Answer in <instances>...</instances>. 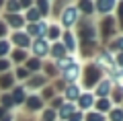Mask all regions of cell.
I'll return each instance as SVG.
<instances>
[{
  "label": "cell",
  "instance_id": "11",
  "mask_svg": "<svg viewBox=\"0 0 123 121\" xmlns=\"http://www.w3.org/2000/svg\"><path fill=\"white\" fill-rule=\"evenodd\" d=\"M74 6L78 8L80 14H84V17H88V19L94 14V2H92V0H76Z\"/></svg>",
  "mask_w": 123,
  "mask_h": 121
},
{
  "label": "cell",
  "instance_id": "16",
  "mask_svg": "<svg viewBox=\"0 0 123 121\" xmlns=\"http://www.w3.org/2000/svg\"><path fill=\"white\" fill-rule=\"evenodd\" d=\"M33 6L41 13V17H49V13H51V2L49 0H35Z\"/></svg>",
  "mask_w": 123,
  "mask_h": 121
},
{
  "label": "cell",
  "instance_id": "39",
  "mask_svg": "<svg viewBox=\"0 0 123 121\" xmlns=\"http://www.w3.org/2000/svg\"><path fill=\"white\" fill-rule=\"evenodd\" d=\"M53 119H55V111L53 109H47L45 115H43V121H53Z\"/></svg>",
  "mask_w": 123,
  "mask_h": 121
},
{
  "label": "cell",
  "instance_id": "18",
  "mask_svg": "<svg viewBox=\"0 0 123 121\" xmlns=\"http://www.w3.org/2000/svg\"><path fill=\"white\" fill-rule=\"evenodd\" d=\"M94 92H97L101 99H105V96L111 92V80H101V82L94 86Z\"/></svg>",
  "mask_w": 123,
  "mask_h": 121
},
{
  "label": "cell",
  "instance_id": "2",
  "mask_svg": "<svg viewBox=\"0 0 123 121\" xmlns=\"http://www.w3.org/2000/svg\"><path fill=\"white\" fill-rule=\"evenodd\" d=\"M82 72H84V80H82L84 86H97V84L103 80V78H101V76H103V70L98 68L97 64H92V62L84 66Z\"/></svg>",
  "mask_w": 123,
  "mask_h": 121
},
{
  "label": "cell",
  "instance_id": "21",
  "mask_svg": "<svg viewBox=\"0 0 123 121\" xmlns=\"http://www.w3.org/2000/svg\"><path fill=\"white\" fill-rule=\"evenodd\" d=\"M62 27H60V23H53V25H49L47 27V37L49 39H53V41H57V39L62 37Z\"/></svg>",
  "mask_w": 123,
  "mask_h": 121
},
{
  "label": "cell",
  "instance_id": "37",
  "mask_svg": "<svg viewBox=\"0 0 123 121\" xmlns=\"http://www.w3.org/2000/svg\"><path fill=\"white\" fill-rule=\"evenodd\" d=\"M6 33H8V25L4 23V19H0V39L6 37Z\"/></svg>",
  "mask_w": 123,
  "mask_h": 121
},
{
  "label": "cell",
  "instance_id": "12",
  "mask_svg": "<svg viewBox=\"0 0 123 121\" xmlns=\"http://www.w3.org/2000/svg\"><path fill=\"white\" fill-rule=\"evenodd\" d=\"M62 45L66 47V51H76V35L72 31H64L62 33Z\"/></svg>",
  "mask_w": 123,
  "mask_h": 121
},
{
  "label": "cell",
  "instance_id": "44",
  "mask_svg": "<svg viewBox=\"0 0 123 121\" xmlns=\"http://www.w3.org/2000/svg\"><path fill=\"white\" fill-rule=\"evenodd\" d=\"M2 105H4V107L12 105V96H10V95H2Z\"/></svg>",
  "mask_w": 123,
  "mask_h": 121
},
{
  "label": "cell",
  "instance_id": "43",
  "mask_svg": "<svg viewBox=\"0 0 123 121\" xmlns=\"http://www.w3.org/2000/svg\"><path fill=\"white\" fill-rule=\"evenodd\" d=\"M113 101L121 103V101H123V90H113Z\"/></svg>",
  "mask_w": 123,
  "mask_h": 121
},
{
  "label": "cell",
  "instance_id": "35",
  "mask_svg": "<svg viewBox=\"0 0 123 121\" xmlns=\"http://www.w3.org/2000/svg\"><path fill=\"white\" fill-rule=\"evenodd\" d=\"M86 121H105V117H103L101 113H88Z\"/></svg>",
  "mask_w": 123,
  "mask_h": 121
},
{
  "label": "cell",
  "instance_id": "6",
  "mask_svg": "<svg viewBox=\"0 0 123 121\" xmlns=\"http://www.w3.org/2000/svg\"><path fill=\"white\" fill-rule=\"evenodd\" d=\"M101 35L103 37H111V35H115V31H117V21H115V17H111V14H107L105 19H101Z\"/></svg>",
  "mask_w": 123,
  "mask_h": 121
},
{
  "label": "cell",
  "instance_id": "8",
  "mask_svg": "<svg viewBox=\"0 0 123 121\" xmlns=\"http://www.w3.org/2000/svg\"><path fill=\"white\" fill-rule=\"evenodd\" d=\"M4 23L8 27H12L14 31H21L23 27H25V17H23L21 13H14V14H8L6 13L4 14Z\"/></svg>",
  "mask_w": 123,
  "mask_h": 121
},
{
  "label": "cell",
  "instance_id": "14",
  "mask_svg": "<svg viewBox=\"0 0 123 121\" xmlns=\"http://www.w3.org/2000/svg\"><path fill=\"white\" fill-rule=\"evenodd\" d=\"M64 95H66L68 103H72V101H78V96L82 95V92H80V86L74 82V84H68L66 86V92H64Z\"/></svg>",
  "mask_w": 123,
  "mask_h": 121
},
{
  "label": "cell",
  "instance_id": "17",
  "mask_svg": "<svg viewBox=\"0 0 123 121\" xmlns=\"http://www.w3.org/2000/svg\"><path fill=\"white\" fill-rule=\"evenodd\" d=\"M74 64H78V62H76L72 56H64V57H60V60H55V68L62 70V72H64V70H68L70 66H74Z\"/></svg>",
  "mask_w": 123,
  "mask_h": 121
},
{
  "label": "cell",
  "instance_id": "30",
  "mask_svg": "<svg viewBox=\"0 0 123 121\" xmlns=\"http://www.w3.org/2000/svg\"><path fill=\"white\" fill-rule=\"evenodd\" d=\"M12 74H2V76H0V86L2 88H8V86H12Z\"/></svg>",
  "mask_w": 123,
  "mask_h": 121
},
{
  "label": "cell",
  "instance_id": "41",
  "mask_svg": "<svg viewBox=\"0 0 123 121\" xmlns=\"http://www.w3.org/2000/svg\"><path fill=\"white\" fill-rule=\"evenodd\" d=\"M6 70H10V62L4 60V57H0V72H6Z\"/></svg>",
  "mask_w": 123,
  "mask_h": 121
},
{
  "label": "cell",
  "instance_id": "47",
  "mask_svg": "<svg viewBox=\"0 0 123 121\" xmlns=\"http://www.w3.org/2000/svg\"><path fill=\"white\" fill-rule=\"evenodd\" d=\"M2 117H4V109H0V119H2Z\"/></svg>",
  "mask_w": 123,
  "mask_h": 121
},
{
  "label": "cell",
  "instance_id": "22",
  "mask_svg": "<svg viewBox=\"0 0 123 121\" xmlns=\"http://www.w3.org/2000/svg\"><path fill=\"white\" fill-rule=\"evenodd\" d=\"M92 105H94V99H92L90 92H84V95L78 96V107H82V109H90Z\"/></svg>",
  "mask_w": 123,
  "mask_h": 121
},
{
  "label": "cell",
  "instance_id": "27",
  "mask_svg": "<svg viewBox=\"0 0 123 121\" xmlns=\"http://www.w3.org/2000/svg\"><path fill=\"white\" fill-rule=\"evenodd\" d=\"M45 82H47V78H45V76H33V78H31V82H29V86L31 88H39V86H45Z\"/></svg>",
  "mask_w": 123,
  "mask_h": 121
},
{
  "label": "cell",
  "instance_id": "15",
  "mask_svg": "<svg viewBox=\"0 0 123 121\" xmlns=\"http://www.w3.org/2000/svg\"><path fill=\"white\" fill-rule=\"evenodd\" d=\"M66 53H68V51H66V47L62 45V41H55L53 45H49V56H51V57H55V60L64 57Z\"/></svg>",
  "mask_w": 123,
  "mask_h": 121
},
{
  "label": "cell",
  "instance_id": "31",
  "mask_svg": "<svg viewBox=\"0 0 123 121\" xmlns=\"http://www.w3.org/2000/svg\"><path fill=\"white\" fill-rule=\"evenodd\" d=\"M115 10H117V17H115V21L121 23V27H123V0H117V6H115Z\"/></svg>",
  "mask_w": 123,
  "mask_h": 121
},
{
  "label": "cell",
  "instance_id": "20",
  "mask_svg": "<svg viewBox=\"0 0 123 121\" xmlns=\"http://www.w3.org/2000/svg\"><path fill=\"white\" fill-rule=\"evenodd\" d=\"M27 107H29L31 111L41 109V107H43V99H41L39 95H31V96H27Z\"/></svg>",
  "mask_w": 123,
  "mask_h": 121
},
{
  "label": "cell",
  "instance_id": "34",
  "mask_svg": "<svg viewBox=\"0 0 123 121\" xmlns=\"http://www.w3.org/2000/svg\"><path fill=\"white\" fill-rule=\"evenodd\" d=\"M111 121H123V109H113L111 111Z\"/></svg>",
  "mask_w": 123,
  "mask_h": 121
},
{
  "label": "cell",
  "instance_id": "29",
  "mask_svg": "<svg viewBox=\"0 0 123 121\" xmlns=\"http://www.w3.org/2000/svg\"><path fill=\"white\" fill-rule=\"evenodd\" d=\"M10 96H12V103H23V101H25V88H23V86L14 88V92Z\"/></svg>",
  "mask_w": 123,
  "mask_h": 121
},
{
  "label": "cell",
  "instance_id": "9",
  "mask_svg": "<svg viewBox=\"0 0 123 121\" xmlns=\"http://www.w3.org/2000/svg\"><path fill=\"white\" fill-rule=\"evenodd\" d=\"M115 6H117V0H97L94 2V13H101V14H109L115 10Z\"/></svg>",
  "mask_w": 123,
  "mask_h": 121
},
{
  "label": "cell",
  "instance_id": "48",
  "mask_svg": "<svg viewBox=\"0 0 123 121\" xmlns=\"http://www.w3.org/2000/svg\"><path fill=\"white\" fill-rule=\"evenodd\" d=\"M2 121H10V117H2Z\"/></svg>",
  "mask_w": 123,
  "mask_h": 121
},
{
  "label": "cell",
  "instance_id": "23",
  "mask_svg": "<svg viewBox=\"0 0 123 121\" xmlns=\"http://www.w3.org/2000/svg\"><path fill=\"white\" fill-rule=\"evenodd\" d=\"M25 68L29 70V72H37V70H41L43 66H41L39 57H27V60H25Z\"/></svg>",
  "mask_w": 123,
  "mask_h": 121
},
{
  "label": "cell",
  "instance_id": "33",
  "mask_svg": "<svg viewBox=\"0 0 123 121\" xmlns=\"http://www.w3.org/2000/svg\"><path fill=\"white\" fill-rule=\"evenodd\" d=\"M6 53H10V41L0 39V57H4Z\"/></svg>",
  "mask_w": 123,
  "mask_h": 121
},
{
  "label": "cell",
  "instance_id": "32",
  "mask_svg": "<svg viewBox=\"0 0 123 121\" xmlns=\"http://www.w3.org/2000/svg\"><path fill=\"white\" fill-rule=\"evenodd\" d=\"M97 109H98V111H109V109H111V101L107 99V96L101 99V101H97Z\"/></svg>",
  "mask_w": 123,
  "mask_h": 121
},
{
  "label": "cell",
  "instance_id": "3",
  "mask_svg": "<svg viewBox=\"0 0 123 121\" xmlns=\"http://www.w3.org/2000/svg\"><path fill=\"white\" fill-rule=\"evenodd\" d=\"M47 23L41 19V21H37V23H27V31L25 33L29 35V37H35V39H39V37H45L47 35Z\"/></svg>",
  "mask_w": 123,
  "mask_h": 121
},
{
  "label": "cell",
  "instance_id": "24",
  "mask_svg": "<svg viewBox=\"0 0 123 121\" xmlns=\"http://www.w3.org/2000/svg\"><path fill=\"white\" fill-rule=\"evenodd\" d=\"M74 111H76V105H74V103H62L60 117H62V119H68V117H70Z\"/></svg>",
  "mask_w": 123,
  "mask_h": 121
},
{
  "label": "cell",
  "instance_id": "45",
  "mask_svg": "<svg viewBox=\"0 0 123 121\" xmlns=\"http://www.w3.org/2000/svg\"><path fill=\"white\" fill-rule=\"evenodd\" d=\"M51 96H53V88H45V90H43V96H41V99H51Z\"/></svg>",
  "mask_w": 123,
  "mask_h": 121
},
{
  "label": "cell",
  "instance_id": "42",
  "mask_svg": "<svg viewBox=\"0 0 123 121\" xmlns=\"http://www.w3.org/2000/svg\"><path fill=\"white\" fill-rule=\"evenodd\" d=\"M68 119H70V121H82V113H80V111H74Z\"/></svg>",
  "mask_w": 123,
  "mask_h": 121
},
{
  "label": "cell",
  "instance_id": "46",
  "mask_svg": "<svg viewBox=\"0 0 123 121\" xmlns=\"http://www.w3.org/2000/svg\"><path fill=\"white\" fill-rule=\"evenodd\" d=\"M4 2H6V0H0V10L4 8Z\"/></svg>",
  "mask_w": 123,
  "mask_h": 121
},
{
  "label": "cell",
  "instance_id": "49",
  "mask_svg": "<svg viewBox=\"0 0 123 121\" xmlns=\"http://www.w3.org/2000/svg\"><path fill=\"white\" fill-rule=\"evenodd\" d=\"M49 2H53V0H49Z\"/></svg>",
  "mask_w": 123,
  "mask_h": 121
},
{
  "label": "cell",
  "instance_id": "38",
  "mask_svg": "<svg viewBox=\"0 0 123 121\" xmlns=\"http://www.w3.org/2000/svg\"><path fill=\"white\" fill-rule=\"evenodd\" d=\"M33 2L35 0H18V6H21V10H27V8L33 6Z\"/></svg>",
  "mask_w": 123,
  "mask_h": 121
},
{
  "label": "cell",
  "instance_id": "10",
  "mask_svg": "<svg viewBox=\"0 0 123 121\" xmlns=\"http://www.w3.org/2000/svg\"><path fill=\"white\" fill-rule=\"evenodd\" d=\"M80 74H82V66L74 64V66H70L68 70H64V80H66L68 84H74L76 80L80 78Z\"/></svg>",
  "mask_w": 123,
  "mask_h": 121
},
{
  "label": "cell",
  "instance_id": "36",
  "mask_svg": "<svg viewBox=\"0 0 123 121\" xmlns=\"http://www.w3.org/2000/svg\"><path fill=\"white\" fill-rule=\"evenodd\" d=\"M14 76H17L18 80H23V78H27V76H29V70H27L25 66H23V68H18V70H17V74H14Z\"/></svg>",
  "mask_w": 123,
  "mask_h": 121
},
{
  "label": "cell",
  "instance_id": "5",
  "mask_svg": "<svg viewBox=\"0 0 123 121\" xmlns=\"http://www.w3.org/2000/svg\"><path fill=\"white\" fill-rule=\"evenodd\" d=\"M31 51L35 57H43V56H49V41L45 37H39L31 43Z\"/></svg>",
  "mask_w": 123,
  "mask_h": 121
},
{
  "label": "cell",
  "instance_id": "4",
  "mask_svg": "<svg viewBox=\"0 0 123 121\" xmlns=\"http://www.w3.org/2000/svg\"><path fill=\"white\" fill-rule=\"evenodd\" d=\"M10 43L18 49H29L31 47V37L25 33V31H14L10 35Z\"/></svg>",
  "mask_w": 123,
  "mask_h": 121
},
{
  "label": "cell",
  "instance_id": "7",
  "mask_svg": "<svg viewBox=\"0 0 123 121\" xmlns=\"http://www.w3.org/2000/svg\"><path fill=\"white\" fill-rule=\"evenodd\" d=\"M80 39L82 41H97V27L90 21H84L80 25Z\"/></svg>",
  "mask_w": 123,
  "mask_h": 121
},
{
  "label": "cell",
  "instance_id": "19",
  "mask_svg": "<svg viewBox=\"0 0 123 121\" xmlns=\"http://www.w3.org/2000/svg\"><path fill=\"white\" fill-rule=\"evenodd\" d=\"M23 17H25V23H37V21H41V13L39 10L35 8V6H31V8H27V13L23 14Z\"/></svg>",
  "mask_w": 123,
  "mask_h": 121
},
{
  "label": "cell",
  "instance_id": "25",
  "mask_svg": "<svg viewBox=\"0 0 123 121\" xmlns=\"http://www.w3.org/2000/svg\"><path fill=\"white\" fill-rule=\"evenodd\" d=\"M10 51H12V53H10V57H12V62H14V64H21V62H25L27 60V49H10Z\"/></svg>",
  "mask_w": 123,
  "mask_h": 121
},
{
  "label": "cell",
  "instance_id": "28",
  "mask_svg": "<svg viewBox=\"0 0 123 121\" xmlns=\"http://www.w3.org/2000/svg\"><path fill=\"white\" fill-rule=\"evenodd\" d=\"M111 51H123V35H119V37H115L113 41H111Z\"/></svg>",
  "mask_w": 123,
  "mask_h": 121
},
{
  "label": "cell",
  "instance_id": "40",
  "mask_svg": "<svg viewBox=\"0 0 123 121\" xmlns=\"http://www.w3.org/2000/svg\"><path fill=\"white\" fill-rule=\"evenodd\" d=\"M113 60H115V66H117V68H121V70H123V51H119L117 56L113 57Z\"/></svg>",
  "mask_w": 123,
  "mask_h": 121
},
{
  "label": "cell",
  "instance_id": "13",
  "mask_svg": "<svg viewBox=\"0 0 123 121\" xmlns=\"http://www.w3.org/2000/svg\"><path fill=\"white\" fill-rule=\"evenodd\" d=\"M98 68H115V60H113V56H111V51H107V49H103L101 53H98Z\"/></svg>",
  "mask_w": 123,
  "mask_h": 121
},
{
  "label": "cell",
  "instance_id": "1",
  "mask_svg": "<svg viewBox=\"0 0 123 121\" xmlns=\"http://www.w3.org/2000/svg\"><path fill=\"white\" fill-rule=\"evenodd\" d=\"M57 17H60V27H64V29H72L80 21V13H78V8L74 4H68Z\"/></svg>",
  "mask_w": 123,
  "mask_h": 121
},
{
  "label": "cell",
  "instance_id": "26",
  "mask_svg": "<svg viewBox=\"0 0 123 121\" xmlns=\"http://www.w3.org/2000/svg\"><path fill=\"white\" fill-rule=\"evenodd\" d=\"M4 8L8 14H14V13H21V6H18V0H6L4 2Z\"/></svg>",
  "mask_w": 123,
  "mask_h": 121
}]
</instances>
